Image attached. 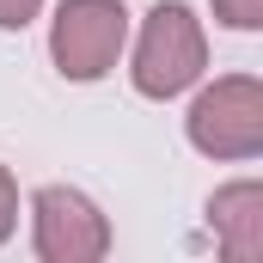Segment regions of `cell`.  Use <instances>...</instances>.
Wrapping results in <instances>:
<instances>
[{
	"label": "cell",
	"instance_id": "cell-1",
	"mask_svg": "<svg viewBox=\"0 0 263 263\" xmlns=\"http://www.w3.org/2000/svg\"><path fill=\"white\" fill-rule=\"evenodd\" d=\"M208 67V37H202V18L184 0H159L141 25V43H135V92L141 98H178L190 92Z\"/></svg>",
	"mask_w": 263,
	"mask_h": 263
},
{
	"label": "cell",
	"instance_id": "cell-2",
	"mask_svg": "<svg viewBox=\"0 0 263 263\" xmlns=\"http://www.w3.org/2000/svg\"><path fill=\"white\" fill-rule=\"evenodd\" d=\"M190 147L208 159H257L263 153V86L251 73H227L208 92H196L190 117Z\"/></svg>",
	"mask_w": 263,
	"mask_h": 263
},
{
	"label": "cell",
	"instance_id": "cell-3",
	"mask_svg": "<svg viewBox=\"0 0 263 263\" xmlns=\"http://www.w3.org/2000/svg\"><path fill=\"white\" fill-rule=\"evenodd\" d=\"M129 43V12L123 0H62L49 25V55L67 80H104Z\"/></svg>",
	"mask_w": 263,
	"mask_h": 263
},
{
	"label": "cell",
	"instance_id": "cell-4",
	"mask_svg": "<svg viewBox=\"0 0 263 263\" xmlns=\"http://www.w3.org/2000/svg\"><path fill=\"white\" fill-rule=\"evenodd\" d=\"M31 239L43 263H98L110 251V220L98 214L92 196L67 184H43L31 196Z\"/></svg>",
	"mask_w": 263,
	"mask_h": 263
},
{
	"label": "cell",
	"instance_id": "cell-5",
	"mask_svg": "<svg viewBox=\"0 0 263 263\" xmlns=\"http://www.w3.org/2000/svg\"><path fill=\"white\" fill-rule=\"evenodd\" d=\"M208 220H214V239H220L227 263H257L263 257V184L257 178H239V184L214 190Z\"/></svg>",
	"mask_w": 263,
	"mask_h": 263
},
{
	"label": "cell",
	"instance_id": "cell-6",
	"mask_svg": "<svg viewBox=\"0 0 263 263\" xmlns=\"http://www.w3.org/2000/svg\"><path fill=\"white\" fill-rule=\"evenodd\" d=\"M214 18L233 31H257L263 25V0H214Z\"/></svg>",
	"mask_w": 263,
	"mask_h": 263
},
{
	"label": "cell",
	"instance_id": "cell-7",
	"mask_svg": "<svg viewBox=\"0 0 263 263\" xmlns=\"http://www.w3.org/2000/svg\"><path fill=\"white\" fill-rule=\"evenodd\" d=\"M12 227H18V184H12V172L0 165V245L12 239Z\"/></svg>",
	"mask_w": 263,
	"mask_h": 263
},
{
	"label": "cell",
	"instance_id": "cell-8",
	"mask_svg": "<svg viewBox=\"0 0 263 263\" xmlns=\"http://www.w3.org/2000/svg\"><path fill=\"white\" fill-rule=\"evenodd\" d=\"M43 12V0H0V31H25Z\"/></svg>",
	"mask_w": 263,
	"mask_h": 263
}]
</instances>
